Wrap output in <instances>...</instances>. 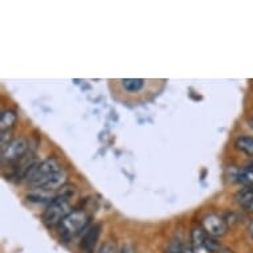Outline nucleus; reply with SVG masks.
Returning <instances> with one entry per match:
<instances>
[{"label":"nucleus","mask_w":253,"mask_h":253,"mask_svg":"<svg viewBox=\"0 0 253 253\" xmlns=\"http://www.w3.org/2000/svg\"><path fill=\"white\" fill-rule=\"evenodd\" d=\"M231 179L237 184H241L244 187L253 186V171H251L247 167H241V169H233Z\"/></svg>","instance_id":"nucleus-9"},{"label":"nucleus","mask_w":253,"mask_h":253,"mask_svg":"<svg viewBox=\"0 0 253 253\" xmlns=\"http://www.w3.org/2000/svg\"><path fill=\"white\" fill-rule=\"evenodd\" d=\"M248 233H249V237L253 240V220L249 223V227H248Z\"/></svg>","instance_id":"nucleus-19"},{"label":"nucleus","mask_w":253,"mask_h":253,"mask_svg":"<svg viewBox=\"0 0 253 253\" xmlns=\"http://www.w3.org/2000/svg\"><path fill=\"white\" fill-rule=\"evenodd\" d=\"M38 165L36 162V158H35V154L29 151L28 154H25L24 157L19 159L17 162H15L12 165V176L16 179H23L28 176V174L32 171L35 166Z\"/></svg>","instance_id":"nucleus-6"},{"label":"nucleus","mask_w":253,"mask_h":253,"mask_svg":"<svg viewBox=\"0 0 253 253\" xmlns=\"http://www.w3.org/2000/svg\"><path fill=\"white\" fill-rule=\"evenodd\" d=\"M184 253H194L191 245H184Z\"/></svg>","instance_id":"nucleus-20"},{"label":"nucleus","mask_w":253,"mask_h":253,"mask_svg":"<svg viewBox=\"0 0 253 253\" xmlns=\"http://www.w3.org/2000/svg\"><path fill=\"white\" fill-rule=\"evenodd\" d=\"M89 221H90V217L84 210L72 211L57 227L58 233L64 240H73L86 228Z\"/></svg>","instance_id":"nucleus-2"},{"label":"nucleus","mask_w":253,"mask_h":253,"mask_svg":"<svg viewBox=\"0 0 253 253\" xmlns=\"http://www.w3.org/2000/svg\"><path fill=\"white\" fill-rule=\"evenodd\" d=\"M118 253H135V248L131 244H124L118 251Z\"/></svg>","instance_id":"nucleus-18"},{"label":"nucleus","mask_w":253,"mask_h":253,"mask_svg":"<svg viewBox=\"0 0 253 253\" xmlns=\"http://www.w3.org/2000/svg\"><path fill=\"white\" fill-rule=\"evenodd\" d=\"M98 253H118V251H117V247L114 243L108 241V243H105V244L101 247L100 252Z\"/></svg>","instance_id":"nucleus-17"},{"label":"nucleus","mask_w":253,"mask_h":253,"mask_svg":"<svg viewBox=\"0 0 253 253\" xmlns=\"http://www.w3.org/2000/svg\"><path fill=\"white\" fill-rule=\"evenodd\" d=\"M68 174L56 158H46L39 162L27 176V182L35 190L57 191L65 186Z\"/></svg>","instance_id":"nucleus-1"},{"label":"nucleus","mask_w":253,"mask_h":253,"mask_svg":"<svg viewBox=\"0 0 253 253\" xmlns=\"http://www.w3.org/2000/svg\"><path fill=\"white\" fill-rule=\"evenodd\" d=\"M204 231L211 237H221L224 236L228 229V224L224 217H221L217 213H208L202 220Z\"/></svg>","instance_id":"nucleus-5"},{"label":"nucleus","mask_w":253,"mask_h":253,"mask_svg":"<svg viewBox=\"0 0 253 253\" xmlns=\"http://www.w3.org/2000/svg\"><path fill=\"white\" fill-rule=\"evenodd\" d=\"M204 247L210 251V252H216L217 249L220 248V244L215 239H212V237H207V240H206V244Z\"/></svg>","instance_id":"nucleus-16"},{"label":"nucleus","mask_w":253,"mask_h":253,"mask_svg":"<svg viewBox=\"0 0 253 253\" xmlns=\"http://www.w3.org/2000/svg\"><path fill=\"white\" fill-rule=\"evenodd\" d=\"M101 233V225L93 224L90 228L87 229L85 235H84L83 240H81V249L85 253H93L94 248H96L97 241L100 239Z\"/></svg>","instance_id":"nucleus-7"},{"label":"nucleus","mask_w":253,"mask_h":253,"mask_svg":"<svg viewBox=\"0 0 253 253\" xmlns=\"http://www.w3.org/2000/svg\"><path fill=\"white\" fill-rule=\"evenodd\" d=\"M251 127H253V120L251 121Z\"/></svg>","instance_id":"nucleus-22"},{"label":"nucleus","mask_w":253,"mask_h":253,"mask_svg":"<svg viewBox=\"0 0 253 253\" xmlns=\"http://www.w3.org/2000/svg\"><path fill=\"white\" fill-rule=\"evenodd\" d=\"M235 202L247 212H253V186L244 187L237 192L235 195Z\"/></svg>","instance_id":"nucleus-8"},{"label":"nucleus","mask_w":253,"mask_h":253,"mask_svg":"<svg viewBox=\"0 0 253 253\" xmlns=\"http://www.w3.org/2000/svg\"><path fill=\"white\" fill-rule=\"evenodd\" d=\"M235 146L239 151L244 153L245 155L253 157V137H247V135L239 137L235 141Z\"/></svg>","instance_id":"nucleus-12"},{"label":"nucleus","mask_w":253,"mask_h":253,"mask_svg":"<svg viewBox=\"0 0 253 253\" xmlns=\"http://www.w3.org/2000/svg\"><path fill=\"white\" fill-rule=\"evenodd\" d=\"M17 116L16 113L13 110H4L1 113V117H0V131L4 133V131H12L13 126L16 124Z\"/></svg>","instance_id":"nucleus-11"},{"label":"nucleus","mask_w":253,"mask_h":253,"mask_svg":"<svg viewBox=\"0 0 253 253\" xmlns=\"http://www.w3.org/2000/svg\"><path fill=\"white\" fill-rule=\"evenodd\" d=\"M121 84L126 90L131 91V93L139 91L142 87L145 86V81L142 79H125L121 80Z\"/></svg>","instance_id":"nucleus-13"},{"label":"nucleus","mask_w":253,"mask_h":253,"mask_svg":"<svg viewBox=\"0 0 253 253\" xmlns=\"http://www.w3.org/2000/svg\"><path fill=\"white\" fill-rule=\"evenodd\" d=\"M29 153V143L25 138H15L4 150H1V163L13 165Z\"/></svg>","instance_id":"nucleus-4"},{"label":"nucleus","mask_w":253,"mask_h":253,"mask_svg":"<svg viewBox=\"0 0 253 253\" xmlns=\"http://www.w3.org/2000/svg\"><path fill=\"white\" fill-rule=\"evenodd\" d=\"M207 235H206V231L202 227H195V228L192 229L191 232V240L192 244L195 245V247H203L206 244V240H207Z\"/></svg>","instance_id":"nucleus-14"},{"label":"nucleus","mask_w":253,"mask_h":253,"mask_svg":"<svg viewBox=\"0 0 253 253\" xmlns=\"http://www.w3.org/2000/svg\"><path fill=\"white\" fill-rule=\"evenodd\" d=\"M165 253H184V245L179 240H172L169 243Z\"/></svg>","instance_id":"nucleus-15"},{"label":"nucleus","mask_w":253,"mask_h":253,"mask_svg":"<svg viewBox=\"0 0 253 253\" xmlns=\"http://www.w3.org/2000/svg\"><path fill=\"white\" fill-rule=\"evenodd\" d=\"M57 192L45 191V190H35L31 194H28V200L35 202V203H52L56 198H58Z\"/></svg>","instance_id":"nucleus-10"},{"label":"nucleus","mask_w":253,"mask_h":253,"mask_svg":"<svg viewBox=\"0 0 253 253\" xmlns=\"http://www.w3.org/2000/svg\"><path fill=\"white\" fill-rule=\"evenodd\" d=\"M247 169H249V170L251 171H253V159H251V161H249L248 163H247Z\"/></svg>","instance_id":"nucleus-21"},{"label":"nucleus","mask_w":253,"mask_h":253,"mask_svg":"<svg viewBox=\"0 0 253 253\" xmlns=\"http://www.w3.org/2000/svg\"><path fill=\"white\" fill-rule=\"evenodd\" d=\"M71 198L60 195L58 198L48 204L45 211L42 213V220L48 227H58L62 220L72 212Z\"/></svg>","instance_id":"nucleus-3"}]
</instances>
